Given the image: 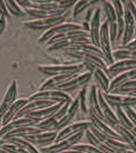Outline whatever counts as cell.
I'll return each instance as SVG.
<instances>
[{"instance_id":"6da1fadb","label":"cell","mask_w":136,"mask_h":153,"mask_svg":"<svg viewBox=\"0 0 136 153\" xmlns=\"http://www.w3.org/2000/svg\"><path fill=\"white\" fill-rule=\"evenodd\" d=\"M38 71L44 75L48 76H55V75H61V74H74L77 75L81 73L84 68L83 63L78 64H69V65H38Z\"/></svg>"},{"instance_id":"7a4b0ae2","label":"cell","mask_w":136,"mask_h":153,"mask_svg":"<svg viewBox=\"0 0 136 153\" xmlns=\"http://www.w3.org/2000/svg\"><path fill=\"white\" fill-rule=\"evenodd\" d=\"M85 134V132H81V133H77L75 135L68 136L64 140H60L58 142H55L50 145H47V146H43L40 149L41 153H60L63 151L72 149L74 145L78 144V142L83 139V136Z\"/></svg>"},{"instance_id":"3957f363","label":"cell","mask_w":136,"mask_h":153,"mask_svg":"<svg viewBox=\"0 0 136 153\" xmlns=\"http://www.w3.org/2000/svg\"><path fill=\"white\" fill-rule=\"evenodd\" d=\"M99 48L102 49L105 60L108 65L113 64L115 60L113 57V51H112V43L109 37V22L108 20L104 22L101 26L99 30Z\"/></svg>"},{"instance_id":"277c9868","label":"cell","mask_w":136,"mask_h":153,"mask_svg":"<svg viewBox=\"0 0 136 153\" xmlns=\"http://www.w3.org/2000/svg\"><path fill=\"white\" fill-rule=\"evenodd\" d=\"M31 100H47L54 103H70L72 98L68 95L67 92L59 91V89H48V91H38L37 93L33 94L29 97Z\"/></svg>"},{"instance_id":"5b68a950","label":"cell","mask_w":136,"mask_h":153,"mask_svg":"<svg viewBox=\"0 0 136 153\" xmlns=\"http://www.w3.org/2000/svg\"><path fill=\"white\" fill-rule=\"evenodd\" d=\"M92 77H93V73L86 71L81 74L75 75L70 79H68L67 82L57 86L55 89H59V91H64V92H70V91H74L78 87H83L84 85H86L92 79Z\"/></svg>"},{"instance_id":"8992f818","label":"cell","mask_w":136,"mask_h":153,"mask_svg":"<svg viewBox=\"0 0 136 153\" xmlns=\"http://www.w3.org/2000/svg\"><path fill=\"white\" fill-rule=\"evenodd\" d=\"M65 22V17L64 16H52V17H48L45 19H35L31 22H25V26L29 29L34 30H48L58 26L60 24Z\"/></svg>"},{"instance_id":"52a82bcc","label":"cell","mask_w":136,"mask_h":153,"mask_svg":"<svg viewBox=\"0 0 136 153\" xmlns=\"http://www.w3.org/2000/svg\"><path fill=\"white\" fill-rule=\"evenodd\" d=\"M104 97L112 107H126L136 105V96L132 94L124 95V94L104 93Z\"/></svg>"},{"instance_id":"ba28073f","label":"cell","mask_w":136,"mask_h":153,"mask_svg":"<svg viewBox=\"0 0 136 153\" xmlns=\"http://www.w3.org/2000/svg\"><path fill=\"white\" fill-rule=\"evenodd\" d=\"M92 122L88 121H79V122H75V123L68 124L67 126L63 128L60 131L57 132V137H56L55 142H58L60 140H64L68 136L75 135L77 133H81V132H85L86 130H88Z\"/></svg>"},{"instance_id":"9c48e42d","label":"cell","mask_w":136,"mask_h":153,"mask_svg":"<svg viewBox=\"0 0 136 153\" xmlns=\"http://www.w3.org/2000/svg\"><path fill=\"white\" fill-rule=\"evenodd\" d=\"M69 104H70V103H65V104H63L59 110L56 111L55 113L52 115H50L49 117H47V119L43 120V121H40L36 126L39 128H41L43 131H55L56 125H57L58 122L61 120V117L66 114Z\"/></svg>"},{"instance_id":"30bf717a","label":"cell","mask_w":136,"mask_h":153,"mask_svg":"<svg viewBox=\"0 0 136 153\" xmlns=\"http://www.w3.org/2000/svg\"><path fill=\"white\" fill-rule=\"evenodd\" d=\"M98 101H99V106H101L103 116H104V121L114 128L116 125L119 124L118 120H117L116 113L114 112L113 107L107 103V101L104 97V92L102 89H98Z\"/></svg>"},{"instance_id":"8fae6325","label":"cell","mask_w":136,"mask_h":153,"mask_svg":"<svg viewBox=\"0 0 136 153\" xmlns=\"http://www.w3.org/2000/svg\"><path fill=\"white\" fill-rule=\"evenodd\" d=\"M83 29V26L79 24H75V22H63L58 26H55L50 29L46 30L43 34V36H40L39 42H48L49 39L58 34H64V33H68V31H72V30H79Z\"/></svg>"},{"instance_id":"7c38bea8","label":"cell","mask_w":136,"mask_h":153,"mask_svg":"<svg viewBox=\"0 0 136 153\" xmlns=\"http://www.w3.org/2000/svg\"><path fill=\"white\" fill-rule=\"evenodd\" d=\"M56 137H57V131H41L39 133L33 134V135L26 136L24 139L31 142L36 146H47L52 143H55Z\"/></svg>"},{"instance_id":"4fadbf2b","label":"cell","mask_w":136,"mask_h":153,"mask_svg":"<svg viewBox=\"0 0 136 153\" xmlns=\"http://www.w3.org/2000/svg\"><path fill=\"white\" fill-rule=\"evenodd\" d=\"M133 68H136V59H120L108 65L106 73L109 78H114L120 73L133 69Z\"/></svg>"},{"instance_id":"5bb4252c","label":"cell","mask_w":136,"mask_h":153,"mask_svg":"<svg viewBox=\"0 0 136 153\" xmlns=\"http://www.w3.org/2000/svg\"><path fill=\"white\" fill-rule=\"evenodd\" d=\"M39 122L37 120L31 119L29 116H22V117H17V119L13 120L11 122H9L6 125H1L0 128V139L7 134L8 132L13 131L15 128H22V126H31V125H37Z\"/></svg>"},{"instance_id":"9a60e30c","label":"cell","mask_w":136,"mask_h":153,"mask_svg":"<svg viewBox=\"0 0 136 153\" xmlns=\"http://www.w3.org/2000/svg\"><path fill=\"white\" fill-rule=\"evenodd\" d=\"M17 93H18V86H17V82L13 81L10 83L7 92L4 94V100L0 104V120L2 119V116L6 114V112L9 110V107L13 104V102L16 101V97H17Z\"/></svg>"},{"instance_id":"2e32d148","label":"cell","mask_w":136,"mask_h":153,"mask_svg":"<svg viewBox=\"0 0 136 153\" xmlns=\"http://www.w3.org/2000/svg\"><path fill=\"white\" fill-rule=\"evenodd\" d=\"M29 103V98H19L16 100L11 106L9 107V110L6 112V114L2 116L1 119V124L6 125L9 122H11L13 120H15L17 117V115L19 114V112L24 108V107Z\"/></svg>"},{"instance_id":"e0dca14e","label":"cell","mask_w":136,"mask_h":153,"mask_svg":"<svg viewBox=\"0 0 136 153\" xmlns=\"http://www.w3.org/2000/svg\"><path fill=\"white\" fill-rule=\"evenodd\" d=\"M101 13H102L101 8H97L95 10L93 17H92V20L89 22V31H88L92 44L98 47H99V30H101V26H102Z\"/></svg>"},{"instance_id":"ac0fdd59","label":"cell","mask_w":136,"mask_h":153,"mask_svg":"<svg viewBox=\"0 0 136 153\" xmlns=\"http://www.w3.org/2000/svg\"><path fill=\"white\" fill-rule=\"evenodd\" d=\"M90 116V122L92 124H94L96 128L102 132L104 135L106 136L107 139H115V140H122V137L117 132L115 131L114 128H112L109 124H107L105 121L98 119L97 116H95L93 114H89ZM123 141V140H122Z\"/></svg>"},{"instance_id":"d6986e66","label":"cell","mask_w":136,"mask_h":153,"mask_svg":"<svg viewBox=\"0 0 136 153\" xmlns=\"http://www.w3.org/2000/svg\"><path fill=\"white\" fill-rule=\"evenodd\" d=\"M88 114H93L104 121V116H103L102 110L99 106V101H98V88L95 85L90 87L89 94H88Z\"/></svg>"},{"instance_id":"ffe728a7","label":"cell","mask_w":136,"mask_h":153,"mask_svg":"<svg viewBox=\"0 0 136 153\" xmlns=\"http://www.w3.org/2000/svg\"><path fill=\"white\" fill-rule=\"evenodd\" d=\"M43 130L41 128H37L36 125H31V126H22V128H15L13 131L8 132L7 134H4L1 139L2 140H9V139H13V137H26V136L33 135L36 133H39Z\"/></svg>"},{"instance_id":"44dd1931","label":"cell","mask_w":136,"mask_h":153,"mask_svg":"<svg viewBox=\"0 0 136 153\" xmlns=\"http://www.w3.org/2000/svg\"><path fill=\"white\" fill-rule=\"evenodd\" d=\"M63 104H65V103H56V104H52V105H50V106L44 107V108H41V110H37V111H34V112H30L29 114H27L26 116H29V117H31V119H35V120H37L38 122H40V121H43V120L49 117L50 115H52L56 111L59 110Z\"/></svg>"},{"instance_id":"7402d4cb","label":"cell","mask_w":136,"mask_h":153,"mask_svg":"<svg viewBox=\"0 0 136 153\" xmlns=\"http://www.w3.org/2000/svg\"><path fill=\"white\" fill-rule=\"evenodd\" d=\"M74 74H61V75H55V76H50L47 81L43 83V85L40 86L39 91H48V89H55L57 86L63 84L68 79H70L74 77Z\"/></svg>"},{"instance_id":"603a6c76","label":"cell","mask_w":136,"mask_h":153,"mask_svg":"<svg viewBox=\"0 0 136 153\" xmlns=\"http://www.w3.org/2000/svg\"><path fill=\"white\" fill-rule=\"evenodd\" d=\"M136 78V68L126 71L118 74L116 77H114L111 81V85H109V89H108V93L113 92L115 88H117L118 86H120L122 84L126 83V82L131 81V79H135Z\"/></svg>"},{"instance_id":"cb8c5ba5","label":"cell","mask_w":136,"mask_h":153,"mask_svg":"<svg viewBox=\"0 0 136 153\" xmlns=\"http://www.w3.org/2000/svg\"><path fill=\"white\" fill-rule=\"evenodd\" d=\"M93 76L97 81L99 89H102L104 93H108L109 85H111V78L107 75V73L102 68H96L93 72Z\"/></svg>"},{"instance_id":"d4e9b609","label":"cell","mask_w":136,"mask_h":153,"mask_svg":"<svg viewBox=\"0 0 136 153\" xmlns=\"http://www.w3.org/2000/svg\"><path fill=\"white\" fill-rule=\"evenodd\" d=\"M114 130L118 133L119 135H120L122 140H123L124 142H126V143L131 146V149L136 152V137L133 135L132 132L128 131L127 128H123V126H122V125H119V124L115 126Z\"/></svg>"},{"instance_id":"484cf974","label":"cell","mask_w":136,"mask_h":153,"mask_svg":"<svg viewBox=\"0 0 136 153\" xmlns=\"http://www.w3.org/2000/svg\"><path fill=\"white\" fill-rule=\"evenodd\" d=\"M115 113H116V116H117L119 125H122L123 128H127L128 131H131V130L134 128V124H133V122L127 116L126 112L124 111V107H116Z\"/></svg>"},{"instance_id":"4316f807","label":"cell","mask_w":136,"mask_h":153,"mask_svg":"<svg viewBox=\"0 0 136 153\" xmlns=\"http://www.w3.org/2000/svg\"><path fill=\"white\" fill-rule=\"evenodd\" d=\"M105 143H106L111 149H113L115 152H117V153H125L126 151H128V150H132L131 146H129L126 142H124V141H122V140L106 139Z\"/></svg>"},{"instance_id":"83f0119b","label":"cell","mask_w":136,"mask_h":153,"mask_svg":"<svg viewBox=\"0 0 136 153\" xmlns=\"http://www.w3.org/2000/svg\"><path fill=\"white\" fill-rule=\"evenodd\" d=\"M114 60L120 59H136V49H128V48H120L113 53Z\"/></svg>"},{"instance_id":"f1b7e54d","label":"cell","mask_w":136,"mask_h":153,"mask_svg":"<svg viewBox=\"0 0 136 153\" xmlns=\"http://www.w3.org/2000/svg\"><path fill=\"white\" fill-rule=\"evenodd\" d=\"M136 92V78L135 79H131V81L126 82L118 86L117 88H115L111 93L114 94H133Z\"/></svg>"},{"instance_id":"f546056e","label":"cell","mask_w":136,"mask_h":153,"mask_svg":"<svg viewBox=\"0 0 136 153\" xmlns=\"http://www.w3.org/2000/svg\"><path fill=\"white\" fill-rule=\"evenodd\" d=\"M103 8H104V13L106 15L107 20L109 24H113V22H117V16H116V11H115V8L112 1L109 0H106V1H103Z\"/></svg>"},{"instance_id":"4dcf8cb0","label":"cell","mask_w":136,"mask_h":153,"mask_svg":"<svg viewBox=\"0 0 136 153\" xmlns=\"http://www.w3.org/2000/svg\"><path fill=\"white\" fill-rule=\"evenodd\" d=\"M4 2H6V7L8 9L9 13L15 15V16H17V17H21V16H24L26 13L25 10H24L15 0H4Z\"/></svg>"},{"instance_id":"1f68e13d","label":"cell","mask_w":136,"mask_h":153,"mask_svg":"<svg viewBox=\"0 0 136 153\" xmlns=\"http://www.w3.org/2000/svg\"><path fill=\"white\" fill-rule=\"evenodd\" d=\"M78 100H79V108L83 113H88V97H87V88L83 86L81 92L78 94Z\"/></svg>"},{"instance_id":"d6a6232c","label":"cell","mask_w":136,"mask_h":153,"mask_svg":"<svg viewBox=\"0 0 136 153\" xmlns=\"http://www.w3.org/2000/svg\"><path fill=\"white\" fill-rule=\"evenodd\" d=\"M31 7L39 8L41 10H46V11H49V13H54L57 9H59L58 4H55V2H33Z\"/></svg>"},{"instance_id":"836d02e7","label":"cell","mask_w":136,"mask_h":153,"mask_svg":"<svg viewBox=\"0 0 136 153\" xmlns=\"http://www.w3.org/2000/svg\"><path fill=\"white\" fill-rule=\"evenodd\" d=\"M72 149L78 150V151H81L84 153H103L98 148L89 144V143H87V144H76L74 145Z\"/></svg>"},{"instance_id":"e575fe53","label":"cell","mask_w":136,"mask_h":153,"mask_svg":"<svg viewBox=\"0 0 136 153\" xmlns=\"http://www.w3.org/2000/svg\"><path fill=\"white\" fill-rule=\"evenodd\" d=\"M88 7H90V4H88V0H78L76 4L74 6V17H77L79 13H81Z\"/></svg>"},{"instance_id":"d590c367","label":"cell","mask_w":136,"mask_h":153,"mask_svg":"<svg viewBox=\"0 0 136 153\" xmlns=\"http://www.w3.org/2000/svg\"><path fill=\"white\" fill-rule=\"evenodd\" d=\"M124 111L126 112V114H127V116L129 117V120L133 122L134 126H136V111L134 110L132 106L124 107Z\"/></svg>"},{"instance_id":"8d00e7d4","label":"cell","mask_w":136,"mask_h":153,"mask_svg":"<svg viewBox=\"0 0 136 153\" xmlns=\"http://www.w3.org/2000/svg\"><path fill=\"white\" fill-rule=\"evenodd\" d=\"M78 0H63V1H60L58 6H59V8L64 9V10H67L68 8H70V7H74L76 2Z\"/></svg>"},{"instance_id":"74e56055","label":"cell","mask_w":136,"mask_h":153,"mask_svg":"<svg viewBox=\"0 0 136 153\" xmlns=\"http://www.w3.org/2000/svg\"><path fill=\"white\" fill-rule=\"evenodd\" d=\"M0 16H2L4 18H10V13L6 7L4 0H0Z\"/></svg>"},{"instance_id":"f35d334b","label":"cell","mask_w":136,"mask_h":153,"mask_svg":"<svg viewBox=\"0 0 136 153\" xmlns=\"http://www.w3.org/2000/svg\"><path fill=\"white\" fill-rule=\"evenodd\" d=\"M15 1H16L22 9L31 7V4H33V1H31V0H15Z\"/></svg>"},{"instance_id":"ab89813d","label":"cell","mask_w":136,"mask_h":153,"mask_svg":"<svg viewBox=\"0 0 136 153\" xmlns=\"http://www.w3.org/2000/svg\"><path fill=\"white\" fill-rule=\"evenodd\" d=\"M6 25H7L6 18L1 16V17H0V35L4 31V29H6Z\"/></svg>"},{"instance_id":"60d3db41","label":"cell","mask_w":136,"mask_h":153,"mask_svg":"<svg viewBox=\"0 0 136 153\" xmlns=\"http://www.w3.org/2000/svg\"><path fill=\"white\" fill-rule=\"evenodd\" d=\"M124 47H125V48H128V49H136V38L132 39L126 46H124Z\"/></svg>"},{"instance_id":"b9f144b4","label":"cell","mask_w":136,"mask_h":153,"mask_svg":"<svg viewBox=\"0 0 136 153\" xmlns=\"http://www.w3.org/2000/svg\"><path fill=\"white\" fill-rule=\"evenodd\" d=\"M60 153H84V152L78 151V150H75V149H69V150H66V151H63V152H60Z\"/></svg>"},{"instance_id":"7bdbcfd3","label":"cell","mask_w":136,"mask_h":153,"mask_svg":"<svg viewBox=\"0 0 136 153\" xmlns=\"http://www.w3.org/2000/svg\"><path fill=\"white\" fill-rule=\"evenodd\" d=\"M0 153H13V152H8V151H6V150L0 149Z\"/></svg>"},{"instance_id":"ee69618b","label":"cell","mask_w":136,"mask_h":153,"mask_svg":"<svg viewBox=\"0 0 136 153\" xmlns=\"http://www.w3.org/2000/svg\"><path fill=\"white\" fill-rule=\"evenodd\" d=\"M125 153H136L135 151H133V150H128V151H126Z\"/></svg>"},{"instance_id":"f6af8a7d","label":"cell","mask_w":136,"mask_h":153,"mask_svg":"<svg viewBox=\"0 0 136 153\" xmlns=\"http://www.w3.org/2000/svg\"><path fill=\"white\" fill-rule=\"evenodd\" d=\"M119 1H122V2H123V4H125V2H126V1H127V0H119Z\"/></svg>"},{"instance_id":"bcb514c9","label":"cell","mask_w":136,"mask_h":153,"mask_svg":"<svg viewBox=\"0 0 136 153\" xmlns=\"http://www.w3.org/2000/svg\"><path fill=\"white\" fill-rule=\"evenodd\" d=\"M132 95H134V96H136V92H135V93H133Z\"/></svg>"},{"instance_id":"7dc6e473","label":"cell","mask_w":136,"mask_h":153,"mask_svg":"<svg viewBox=\"0 0 136 153\" xmlns=\"http://www.w3.org/2000/svg\"><path fill=\"white\" fill-rule=\"evenodd\" d=\"M1 125H2V124H1V120H0V128H1Z\"/></svg>"},{"instance_id":"c3c4849f","label":"cell","mask_w":136,"mask_h":153,"mask_svg":"<svg viewBox=\"0 0 136 153\" xmlns=\"http://www.w3.org/2000/svg\"><path fill=\"white\" fill-rule=\"evenodd\" d=\"M134 4H135V7H136V0H134Z\"/></svg>"},{"instance_id":"681fc988","label":"cell","mask_w":136,"mask_h":153,"mask_svg":"<svg viewBox=\"0 0 136 153\" xmlns=\"http://www.w3.org/2000/svg\"><path fill=\"white\" fill-rule=\"evenodd\" d=\"M31 1H33V2H35V1H36V0H31Z\"/></svg>"}]
</instances>
